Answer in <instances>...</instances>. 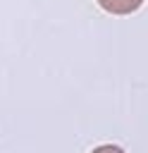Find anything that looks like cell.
Instances as JSON below:
<instances>
[{"instance_id": "cell-1", "label": "cell", "mask_w": 148, "mask_h": 153, "mask_svg": "<svg viewBox=\"0 0 148 153\" xmlns=\"http://www.w3.org/2000/svg\"><path fill=\"white\" fill-rule=\"evenodd\" d=\"M98 5L110 14H131L143 5V0H98Z\"/></svg>"}, {"instance_id": "cell-2", "label": "cell", "mask_w": 148, "mask_h": 153, "mask_svg": "<svg viewBox=\"0 0 148 153\" xmlns=\"http://www.w3.org/2000/svg\"><path fill=\"white\" fill-rule=\"evenodd\" d=\"M91 153H124L119 146H112V143H105V146H98V148H93Z\"/></svg>"}]
</instances>
